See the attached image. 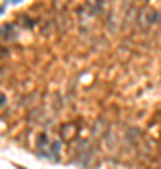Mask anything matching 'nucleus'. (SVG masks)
Returning a JSON list of instances; mask_svg holds the SVG:
<instances>
[{"instance_id":"f257e3e1","label":"nucleus","mask_w":161,"mask_h":169,"mask_svg":"<svg viewBox=\"0 0 161 169\" xmlns=\"http://www.w3.org/2000/svg\"><path fill=\"white\" fill-rule=\"evenodd\" d=\"M159 17H161V13L158 10H154V8H150V6H143L139 10V15H137V23H135V25L139 26L143 32H146V30H150L154 25H158Z\"/></svg>"},{"instance_id":"f03ea898","label":"nucleus","mask_w":161,"mask_h":169,"mask_svg":"<svg viewBox=\"0 0 161 169\" xmlns=\"http://www.w3.org/2000/svg\"><path fill=\"white\" fill-rule=\"evenodd\" d=\"M75 162L79 163L81 167H92V166H96L97 156H96V152L92 150V147H90V148H86V150L79 152V156H77Z\"/></svg>"},{"instance_id":"7ed1b4c3","label":"nucleus","mask_w":161,"mask_h":169,"mask_svg":"<svg viewBox=\"0 0 161 169\" xmlns=\"http://www.w3.org/2000/svg\"><path fill=\"white\" fill-rule=\"evenodd\" d=\"M137 15H139V10H137V4H135V6H131L124 13V17H122V25H120L122 30H129L131 25H135V23H137Z\"/></svg>"},{"instance_id":"20e7f679","label":"nucleus","mask_w":161,"mask_h":169,"mask_svg":"<svg viewBox=\"0 0 161 169\" xmlns=\"http://www.w3.org/2000/svg\"><path fill=\"white\" fill-rule=\"evenodd\" d=\"M143 137V132L139 130V128H135V126H131V128H127L125 130V135H124V143L125 145H137L139 143V139Z\"/></svg>"},{"instance_id":"39448f33","label":"nucleus","mask_w":161,"mask_h":169,"mask_svg":"<svg viewBox=\"0 0 161 169\" xmlns=\"http://www.w3.org/2000/svg\"><path fill=\"white\" fill-rule=\"evenodd\" d=\"M103 145L109 148V150H116V147H118V137H116L114 132L109 130L107 134L103 135Z\"/></svg>"},{"instance_id":"423d86ee","label":"nucleus","mask_w":161,"mask_h":169,"mask_svg":"<svg viewBox=\"0 0 161 169\" xmlns=\"http://www.w3.org/2000/svg\"><path fill=\"white\" fill-rule=\"evenodd\" d=\"M109 130H111V128H109V122L105 118H99L96 122V126H94V135H96V137H103Z\"/></svg>"},{"instance_id":"0eeeda50","label":"nucleus","mask_w":161,"mask_h":169,"mask_svg":"<svg viewBox=\"0 0 161 169\" xmlns=\"http://www.w3.org/2000/svg\"><path fill=\"white\" fill-rule=\"evenodd\" d=\"M139 147H140V150H143V154H146V156H152V152L156 150L154 141L148 139V137H143V139H140L139 141Z\"/></svg>"},{"instance_id":"6e6552de","label":"nucleus","mask_w":161,"mask_h":169,"mask_svg":"<svg viewBox=\"0 0 161 169\" xmlns=\"http://www.w3.org/2000/svg\"><path fill=\"white\" fill-rule=\"evenodd\" d=\"M73 134H75V126H73V124H68V126H66L64 130L60 132L62 139H71V137H73Z\"/></svg>"},{"instance_id":"1a4fd4ad","label":"nucleus","mask_w":161,"mask_h":169,"mask_svg":"<svg viewBox=\"0 0 161 169\" xmlns=\"http://www.w3.org/2000/svg\"><path fill=\"white\" fill-rule=\"evenodd\" d=\"M107 25H109V28H111V30H118V13H112L111 17H109Z\"/></svg>"},{"instance_id":"9d476101","label":"nucleus","mask_w":161,"mask_h":169,"mask_svg":"<svg viewBox=\"0 0 161 169\" xmlns=\"http://www.w3.org/2000/svg\"><path fill=\"white\" fill-rule=\"evenodd\" d=\"M135 4H137V0H122V13H125V11L131 6H135Z\"/></svg>"},{"instance_id":"9b49d317","label":"nucleus","mask_w":161,"mask_h":169,"mask_svg":"<svg viewBox=\"0 0 161 169\" xmlns=\"http://www.w3.org/2000/svg\"><path fill=\"white\" fill-rule=\"evenodd\" d=\"M45 145H49V137H47V134H41L38 137V147H45Z\"/></svg>"},{"instance_id":"f8f14e48","label":"nucleus","mask_w":161,"mask_h":169,"mask_svg":"<svg viewBox=\"0 0 161 169\" xmlns=\"http://www.w3.org/2000/svg\"><path fill=\"white\" fill-rule=\"evenodd\" d=\"M159 152H161V143H159Z\"/></svg>"}]
</instances>
